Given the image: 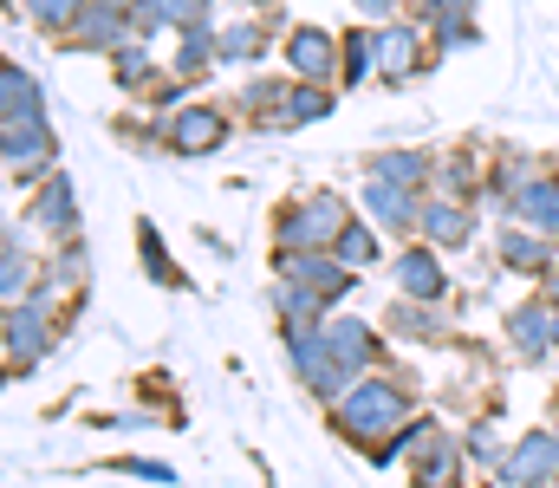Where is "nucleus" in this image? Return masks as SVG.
Instances as JSON below:
<instances>
[{
	"label": "nucleus",
	"instance_id": "nucleus-1",
	"mask_svg": "<svg viewBox=\"0 0 559 488\" xmlns=\"http://www.w3.org/2000/svg\"><path fill=\"white\" fill-rule=\"evenodd\" d=\"M332 228H338V202H332V195H312V202H299L293 215H280V235H286L293 248H319V241H332Z\"/></svg>",
	"mask_w": 559,
	"mask_h": 488
},
{
	"label": "nucleus",
	"instance_id": "nucleus-2",
	"mask_svg": "<svg viewBox=\"0 0 559 488\" xmlns=\"http://www.w3.org/2000/svg\"><path fill=\"white\" fill-rule=\"evenodd\" d=\"M397 410H404V397H397L391 384H365V391L345 404V424H352V430H378V424H391Z\"/></svg>",
	"mask_w": 559,
	"mask_h": 488
},
{
	"label": "nucleus",
	"instance_id": "nucleus-3",
	"mask_svg": "<svg viewBox=\"0 0 559 488\" xmlns=\"http://www.w3.org/2000/svg\"><path fill=\"white\" fill-rule=\"evenodd\" d=\"M325 352H332V365H338V371H345V378H352V371H358V365H365V352H371V338H365V325H325Z\"/></svg>",
	"mask_w": 559,
	"mask_h": 488
},
{
	"label": "nucleus",
	"instance_id": "nucleus-4",
	"mask_svg": "<svg viewBox=\"0 0 559 488\" xmlns=\"http://www.w3.org/2000/svg\"><path fill=\"white\" fill-rule=\"evenodd\" d=\"M39 345H46V320H39V307H20L13 325H7V352H13V365H20V358H39Z\"/></svg>",
	"mask_w": 559,
	"mask_h": 488
},
{
	"label": "nucleus",
	"instance_id": "nucleus-5",
	"mask_svg": "<svg viewBox=\"0 0 559 488\" xmlns=\"http://www.w3.org/2000/svg\"><path fill=\"white\" fill-rule=\"evenodd\" d=\"M176 151H215L222 144V118L215 111H189V118H176Z\"/></svg>",
	"mask_w": 559,
	"mask_h": 488
},
{
	"label": "nucleus",
	"instance_id": "nucleus-6",
	"mask_svg": "<svg viewBox=\"0 0 559 488\" xmlns=\"http://www.w3.org/2000/svg\"><path fill=\"white\" fill-rule=\"evenodd\" d=\"M293 66H299V72H312V79H325V66H332V39H325L319 26L293 33Z\"/></svg>",
	"mask_w": 559,
	"mask_h": 488
},
{
	"label": "nucleus",
	"instance_id": "nucleus-7",
	"mask_svg": "<svg viewBox=\"0 0 559 488\" xmlns=\"http://www.w3.org/2000/svg\"><path fill=\"white\" fill-rule=\"evenodd\" d=\"M397 281H404V294H417V300H429V294L442 287V281H436V261H429V254H404V261H397Z\"/></svg>",
	"mask_w": 559,
	"mask_h": 488
},
{
	"label": "nucleus",
	"instance_id": "nucleus-8",
	"mask_svg": "<svg viewBox=\"0 0 559 488\" xmlns=\"http://www.w3.org/2000/svg\"><path fill=\"white\" fill-rule=\"evenodd\" d=\"M521 209H527L540 228H554V235H559V189H554V182H534V189H521Z\"/></svg>",
	"mask_w": 559,
	"mask_h": 488
},
{
	"label": "nucleus",
	"instance_id": "nucleus-9",
	"mask_svg": "<svg viewBox=\"0 0 559 488\" xmlns=\"http://www.w3.org/2000/svg\"><path fill=\"white\" fill-rule=\"evenodd\" d=\"M378 52H384V66H391V72H411V59H417V39H411L404 26H384V33H378Z\"/></svg>",
	"mask_w": 559,
	"mask_h": 488
},
{
	"label": "nucleus",
	"instance_id": "nucleus-10",
	"mask_svg": "<svg viewBox=\"0 0 559 488\" xmlns=\"http://www.w3.org/2000/svg\"><path fill=\"white\" fill-rule=\"evenodd\" d=\"M39 222H52V228L72 222V189H66V176H52V189L39 195Z\"/></svg>",
	"mask_w": 559,
	"mask_h": 488
},
{
	"label": "nucleus",
	"instance_id": "nucleus-11",
	"mask_svg": "<svg viewBox=\"0 0 559 488\" xmlns=\"http://www.w3.org/2000/svg\"><path fill=\"white\" fill-rule=\"evenodd\" d=\"M371 209H378L384 222H411V202H404V189H397V182H384V176L371 182Z\"/></svg>",
	"mask_w": 559,
	"mask_h": 488
},
{
	"label": "nucleus",
	"instance_id": "nucleus-12",
	"mask_svg": "<svg viewBox=\"0 0 559 488\" xmlns=\"http://www.w3.org/2000/svg\"><path fill=\"white\" fill-rule=\"evenodd\" d=\"M423 228H429V241H449V248H455V241L468 235L462 209H429V215H423Z\"/></svg>",
	"mask_w": 559,
	"mask_h": 488
},
{
	"label": "nucleus",
	"instance_id": "nucleus-13",
	"mask_svg": "<svg viewBox=\"0 0 559 488\" xmlns=\"http://www.w3.org/2000/svg\"><path fill=\"white\" fill-rule=\"evenodd\" d=\"M540 325H547V313H540V307H527V313L514 320V332H521V352H540V345H547V332H540Z\"/></svg>",
	"mask_w": 559,
	"mask_h": 488
},
{
	"label": "nucleus",
	"instance_id": "nucleus-14",
	"mask_svg": "<svg viewBox=\"0 0 559 488\" xmlns=\"http://www.w3.org/2000/svg\"><path fill=\"white\" fill-rule=\"evenodd\" d=\"M378 176H391V182H417L423 157H391V163H378Z\"/></svg>",
	"mask_w": 559,
	"mask_h": 488
},
{
	"label": "nucleus",
	"instance_id": "nucleus-15",
	"mask_svg": "<svg viewBox=\"0 0 559 488\" xmlns=\"http://www.w3.org/2000/svg\"><path fill=\"white\" fill-rule=\"evenodd\" d=\"M118 79H124V85H138V79H143V52H138V46H124V52H118Z\"/></svg>",
	"mask_w": 559,
	"mask_h": 488
},
{
	"label": "nucleus",
	"instance_id": "nucleus-16",
	"mask_svg": "<svg viewBox=\"0 0 559 488\" xmlns=\"http://www.w3.org/2000/svg\"><path fill=\"white\" fill-rule=\"evenodd\" d=\"M345 261H371V235H365V228L345 235Z\"/></svg>",
	"mask_w": 559,
	"mask_h": 488
},
{
	"label": "nucleus",
	"instance_id": "nucleus-17",
	"mask_svg": "<svg viewBox=\"0 0 559 488\" xmlns=\"http://www.w3.org/2000/svg\"><path fill=\"white\" fill-rule=\"evenodd\" d=\"M319 111H325V98H319V92H299V98H293V118H319Z\"/></svg>",
	"mask_w": 559,
	"mask_h": 488
},
{
	"label": "nucleus",
	"instance_id": "nucleus-18",
	"mask_svg": "<svg viewBox=\"0 0 559 488\" xmlns=\"http://www.w3.org/2000/svg\"><path fill=\"white\" fill-rule=\"evenodd\" d=\"M72 7H79V0H33V13H39V20H66Z\"/></svg>",
	"mask_w": 559,
	"mask_h": 488
},
{
	"label": "nucleus",
	"instance_id": "nucleus-19",
	"mask_svg": "<svg viewBox=\"0 0 559 488\" xmlns=\"http://www.w3.org/2000/svg\"><path fill=\"white\" fill-rule=\"evenodd\" d=\"M365 7H371V13H391V0H365Z\"/></svg>",
	"mask_w": 559,
	"mask_h": 488
}]
</instances>
